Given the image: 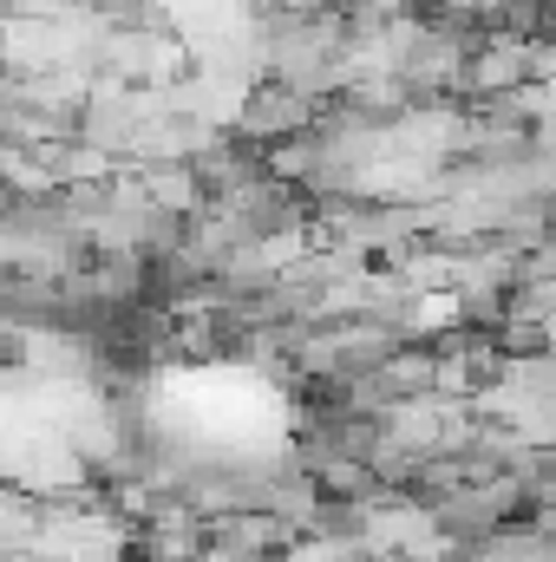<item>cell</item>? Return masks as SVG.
Listing matches in <instances>:
<instances>
[{"label": "cell", "mask_w": 556, "mask_h": 562, "mask_svg": "<svg viewBox=\"0 0 556 562\" xmlns=\"http://www.w3.org/2000/svg\"><path fill=\"white\" fill-rule=\"evenodd\" d=\"M465 72H471V86H478V92H498V86L511 92V86H524V79H531V40H491Z\"/></svg>", "instance_id": "6da1fadb"}]
</instances>
